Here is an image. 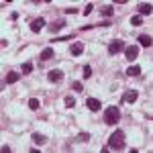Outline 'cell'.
I'll return each mask as SVG.
<instances>
[{
	"label": "cell",
	"mask_w": 153,
	"mask_h": 153,
	"mask_svg": "<svg viewBox=\"0 0 153 153\" xmlns=\"http://www.w3.org/2000/svg\"><path fill=\"white\" fill-rule=\"evenodd\" d=\"M127 147V135H125V131L123 129H117L110 133V137H108V149H125Z\"/></svg>",
	"instance_id": "1"
},
{
	"label": "cell",
	"mask_w": 153,
	"mask_h": 153,
	"mask_svg": "<svg viewBox=\"0 0 153 153\" xmlns=\"http://www.w3.org/2000/svg\"><path fill=\"white\" fill-rule=\"evenodd\" d=\"M118 120H120V110H118V106H108L104 110V123L110 125V127H114V125H118Z\"/></svg>",
	"instance_id": "2"
},
{
	"label": "cell",
	"mask_w": 153,
	"mask_h": 153,
	"mask_svg": "<svg viewBox=\"0 0 153 153\" xmlns=\"http://www.w3.org/2000/svg\"><path fill=\"white\" fill-rule=\"evenodd\" d=\"M125 47H127L125 41L114 39V41H110V45H108V53H110V55H117V53H120V51H125Z\"/></svg>",
	"instance_id": "3"
},
{
	"label": "cell",
	"mask_w": 153,
	"mask_h": 153,
	"mask_svg": "<svg viewBox=\"0 0 153 153\" xmlns=\"http://www.w3.org/2000/svg\"><path fill=\"white\" fill-rule=\"evenodd\" d=\"M45 16H37V19H33L31 23H29V29L33 31V33H41L43 29H45Z\"/></svg>",
	"instance_id": "4"
},
{
	"label": "cell",
	"mask_w": 153,
	"mask_h": 153,
	"mask_svg": "<svg viewBox=\"0 0 153 153\" xmlns=\"http://www.w3.org/2000/svg\"><path fill=\"white\" fill-rule=\"evenodd\" d=\"M125 57H127V61H135L139 57V45H127L125 47Z\"/></svg>",
	"instance_id": "5"
},
{
	"label": "cell",
	"mask_w": 153,
	"mask_h": 153,
	"mask_svg": "<svg viewBox=\"0 0 153 153\" xmlns=\"http://www.w3.org/2000/svg\"><path fill=\"white\" fill-rule=\"evenodd\" d=\"M137 98H139V92L137 90H127L123 98H120V102H125V104H133V102H137Z\"/></svg>",
	"instance_id": "6"
},
{
	"label": "cell",
	"mask_w": 153,
	"mask_h": 153,
	"mask_svg": "<svg viewBox=\"0 0 153 153\" xmlns=\"http://www.w3.org/2000/svg\"><path fill=\"white\" fill-rule=\"evenodd\" d=\"M47 80L51 84H59L61 80H63V71L61 70H49L47 71Z\"/></svg>",
	"instance_id": "7"
},
{
	"label": "cell",
	"mask_w": 153,
	"mask_h": 153,
	"mask_svg": "<svg viewBox=\"0 0 153 153\" xmlns=\"http://www.w3.org/2000/svg\"><path fill=\"white\" fill-rule=\"evenodd\" d=\"M86 106H88V110H92V112L102 110V102L96 100V98H86Z\"/></svg>",
	"instance_id": "8"
},
{
	"label": "cell",
	"mask_w": 153,
	"mask_h": 153,
	"mask_svg": "<svg viewBox=\"0 0 153 153\" xmlns=\"http://www.w3.org/2000/svg\"><path fill=\"white\" fill-rule=\"evenodd\" d=\"M19 80H21V74L10 70L8 74H6V78H4V84H14V82H19Z\"/></svg>",
	"instance_id": "9"
},
{
	"label": "cell",
	"mask_w": 153,
	"mask_h": 153,
	"mask_svg": "<svg viewBox=\"0 0 153 153\" xmlns=\"http://www.w3.org/2000/svg\"><path fill=\"white\" fill-rule=\"evenodd\" d=\"M141 74H143V70H141V65H137V63H133V65L127 68V76H131V78H137Z\"/></svg>",
	"instance_id": "10"
},
{
	"label": "cell",
	"mask_w": 153,
	"mask_h": 153,
	"mask_svg": "<svg viewBox=\"0 0 153 153\" xmlns=\"http://www.w3.org/2000/svg\"><path fill=\"white\" fill-rule=\"evenodd\" d=\"M70 53H71V55H82V53H84V43H80V41L71 43V45H70Z\"/></svg>",
	"instance_id": "11"
},
{
	"label": "cell",
	"mask_w": 153,
	"mask_h": 153,
	"mask_svg": "<svg viewBox=\"0 0 153 153\" xmlns=\"http://www.w3.org/2000/svg\"><path fill=\"white\" fill-rule=\"evenodd\" d=\"M100 14L104 16L106 21H110V19H112V14H114V6H112V4H108V6H102V8H100Z\"/></svg>",
	"instance_id": "12"
},
{
	"label": "cell",
	"mask_w": 153,
	"mask_h": 153,
	"mask_svg": "<svg viewBox=\"0 0 153 153\" xmlns=\"http://www.w3.org/2000/svg\"><path fill=\"white\" fill-rule=\"evenodd\" d=\"M31 141L35 143V145H45L47 143V137L41 135V133H31Z\"/></svg>",
	"instance_id": "13"
},
{
	"label": "cell",
	"mask_w": 153,
	"mask_h": 153,
	"mask_svg": "<svg viewBox=\"0 0 153 153\" xmlns=\"http://www.w3.org/2000/svg\"><path fill=\"white\" fill-rule=\"evenodd\" d=\"M51 57H53V49H51V47H45L43 51H41V63H39V65L43 68V65H45V61H47V59H51Z\"/></svg>",
	"instance_id": "14"
},
{
	"label": "cell",
	"mask_w": 153,
	"mask_h": 153,
	"mask_svg": "<svg viewBox=\"0 0 153 153\" xmlns=\"http://www.w3.org/2000/svg\"><path fill=\"white\" fill-rule=\"evenodd\" d=\"M65 25H68V23H65L63 19H57V21H53V23H51L49 31H51V33H57V31H61V29H63Z\"/></svg>",
	"instance_id": "15"
},
{
	"label": "cell",
	"mask_w": 153,
	"mask_h": 153,
	"mask_svg": "<svg viewBox=\"0 0 153 153\" xmlns=\"http://www.w3.org/2000/svg\"><path fill=\"white\" fill-rule=\"evenodd\" d=\"M33 70H35V65H33L31 61H23V65H21V74H23V76L33 74Z\"/></svg>",
	"instance_id": "16"
},
{
	"label": "cell",
	"mask_w": 153,
	"mask_h": 153,
	"mask_svg": "<svg viewBox=\"0 0 153 153\" xmlns=\"http://www.w3.org/2000/svg\"><path fill=\"white\" fill-rule=\"evenodd\" d=\"M147 14H151V4L149 2H145L139 6V16H147Z\"/></svg>",
	"instance_id": "17"
},
{
	"label": "cell",
	"mask_w": 153,
	"mask_h": 153,
	"mask_svg": "<svg viewBox=\"0 0 153 153\" xmlns=\"http://www.w3.org/2000/svg\"><path fill=\"white\" fill-rule=\"evenodd\" d=\"M139 45H143V47H151V37L149 35H139Z\"/></svg>",
	"instance_id": "18"
},
{
	"label": "cell",
	"mask_w": 153,
	"mask_h": 153,
	"mask_svg": "<svg viewBox=\"0 0 153 153\" xmlns=\"http://www.w3.org/2000/svg\"><path fill=\"white\" fill-rule=\"evenodd\" d=\"M82 76H84V80H90L92 78V65H84V70H82Z\"/></svg>",
	"instance_id": "19"
},
{
	"label": "cell",
	"mask_w": 153,
	"mask_h": 153,
	"mask_svg": "<svg viewBox=\"0 0 153 153\" xmlns=\"http://www.w3.org/2000/svg\"><path fill=\"white\" fill-rule=\"evenodd\" d=\"M63 104L68 106V108H74V106H76V98H74V96H65V98H63Z\"/></svg>",
	"instance_id": "20"
},
{
	"label": "cell",
	"mask_w": 153,
	"mask_h": 153,
	"mask_svg": "<svg viewBox=\"0 0 153 153\" xmlns=\"http://www.w3.org/2000/svg\"><path fill=\"white\" fill-rule=\"evenodd\" d=\"M90 141V135L88 133H80L78 137H76V143H88Z\"/></svg>",
	"instance_id": "21"
},
{
	"label": "cell",
	"mask_w": 153,
	"mask_h": 153,
	"mask_svg": "<svg viewBox=\"0 0 153 153\" xmlns=\"http://www.w3.org/2000/svg\"><path fill=\"white\" fill-rule=\"evenodd\" d=\"M39 106H41V102L37 98H29V108L31 110H39Z\"/></svg>",
	"instance_id": "22"
},
{
	"label": "cell",
	"mask_w": 153,
	"mask_h": 153,
	"mask_svg": "<svg viewBox=\"0 0 153 153\" xmlns=\"http://www.w3.org/2000/svg\"><path fill=\"white\" fill-rule=\"evenodd\" d=\"M131 25H133V27H141V25H143V16H139V14H135V16L131 19Z\"/></svg>",
	"instance_id": "23"
},
{
	"label": "cell",
	"mask_w": 153,
	"mask_h": 153,
	"mask_svg": "<svg viewBox=\"0 0 153 153\" xmlns=\"http://www.w3.org/2000/svg\"><path fill=\"white\" fill-rule=\"evenodd\" d=\"M74 35H61V37H53L51 39V43H57V41H71Z\"/></svg>",
	"instance_id": "24"
},
{
	"label": "cell",
	"mask_w": 153,
	"mask_h": 153,
	"mask_svg": "<svg viewBox=\"0 0 153 153\" xmlns=\"http://www.w3.org/2000/svg\"><path fill=\"white\" fill-rule=\"evenodd\" d=\"M92 10H94V4H92V2H88V4H86V8H84V16H88V14H92Z\"/></svg>",
	"instance_id": "25"
},
{
	"label": "cell",
	"mask_w": 153,
	"mask_h": 153,
	"mask_svg": "<svg viewBox=\"0 0 153 153\" xmlns=\"http://www.w3.org/2000/svg\"><path fill=\"white\" fill-rule=\"evenodd\" d=\"M71 88H74V92H82V90H84V86L80 82H74V84H71Z\"/></svg>",
	"instance_id": "26"
},
{
	"label": "cell",
	"mask_w": 153,
	"mask_h": 153,
	"mask_svg": "<svg viewBox=\"0 0 153 153\" xmlns=\"http://www.w3.org/2000/svg\"><path fill=\"white\" fill-rule=\"evenodd\" d=\"M10 21H19V12H14V10L10 12Z\"/></svg>",
	"instance_id": "27"
},
{
	"label": "cell",
	"mask_w": 153,
	"mask_h": 153,
	"mask_svg": "<svg viewBox=\"0 0 153 153\" xmlns=\"http://www.w3.org/2000/svg\"><path fill=\"white\" fill-rule=\"evenodd\" d=\"M2 153H10V147L8 145H2Z\"/></svg>",
	"instance_id": "28"
},
{
	"label": "cell",
	"mask_w": 153,
	"mask_h": 153,
	"mask_svg": "<svg viewBox=\"0 0 153 153\" xmlns=\"http://www.w3.org/2000/svg\"><path fill=\"white\" fill-rule=\"evenodd\" d=\"M65 12H68V14H76L78 10H76V8H65Z\"/></svg>",
	"instance_id": "29"
}]
</instances>
